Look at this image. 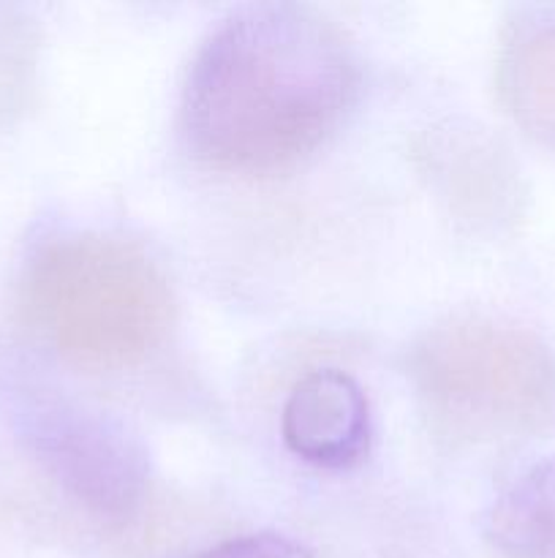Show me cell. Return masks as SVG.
Here are the masks:
<instances>
[{"label":"cell","instance_id":"obj_1","mask_svg":"<svg viewBox=\"0 0 555 558\" xmlns=\"http://www.w3.org/2000/svg\"><path fill=\"white\" fill-rule=\"evenodd\" d=\"M354 93L351 44L324 14L294 3L243 5L190 63L185 140L218 172H281L332 134Z\"/></svg>","mask_w":555,"mask_h":558},{"label":"cell","instance_id":"obj_2","mask_svg":"<svg viewBox=\"0 0 555 558\" xmlns=\"http://www.w3.org/2000/svg\"><path fill=\"white\" fill-rule=\"evenodd\" d=\"M22 314L65 363L125 371L163 347L174 300L163 272L136 245L107 234H71L33 256Z\"/></svg>","mask_w":555,"mask_h":558},{"label":"cell","instance_id":"obj_3","mask_svg":"<svg viewBox=\"0 0 555 558\" xmlns=\"http://www.w3.org/2000/svg\"><path fill=\"white\" fill-rule=\"evenodd\" d=\"M430 428L452 445H504L555 420V357L536 336L493 319H452L408 357Z\"/></svg>","mask_w":555,"mask_h":558},{"label":"cell","instance_id":"obj_4","mask_svg":"<svg viewBox=\"0 0 555 558\" xmlns=\"http://www.w3.org/2000/svg\"><path fill=\"white\" fill-rule=\"evenodd\" d=\"M49 477L87 515L103 523L134 518L147 494V461L134 439L101 414L49 412L33 436Z\"/></svg>","mask_w":555,"mask_h":558},{"label":"cell","instance_id":"obj_5","mask_svg":"<svg viewBox=\"0 0 555 558\" xmlns=\"http://www.w3.org/2000/svg\"><path fill=\"white\" fill-rule=\"evenodd\" d=\"M419 172L457 221L477 232H498L522 210V183L509 153L471 125L446 123L422 134Z\"/></svg>","mask_w":555,"mask_h":558},{"label":"cell","instance_id":"obj_6","mask_svg":"<svg viewBox=\"0 0 555 558\" xmlns=\"http://www.w3.org/2000/svg\"><path fill=\"white\" fill-rule=\"evenodd\" d=\"M288 450L321 469L362 461L370 445L368 396L337 368L310 371L292 387L281 417Z\"/></svg>","mask_w":555,"mask_h":558},{"label":"cell","instance_id":"obj_7","mask_svg":"<svg viewBox=\"0 0 555 558\" xmlns=\"http://www.w3.org/2000/svg\"><path fill=\"white\" fill-rule=\"evenodd\" d=\"M484 537L509 558H555V458L528 469L493 501Z\"/></svg>","mask_w":555,"mask_h":558},{"label":"cell","instance_id":"obj_8","mask_svg":"<svg viewBox=\"0 0 555 558\" xmlns=\"http://www.w3.org/2000/svg\"><path fill=\"white\" fill-rule=\"evenodd\" d=\"M501 90L517 123L555 145V25L536 27L509 44L501 63Z\"/></svg>","mask_w":555,"mask_h":558},{"label":"cell","instance_id":"obj_9","mask_svg":"<svg viewBox=\"0 0 555 558\" xmlns=\"http://www.w3.org/2000/svg\"><path fill=\"white\" fill-rule=\"evenodd\" d=\"M36 85V33L22 20H0V123L27 107Z\"/></svg>","mask_w":555,"mask_h":558},{"label":"cell","instance_id":"obj_10","mask_svg":"<svg viewBox=\"0 0 555 558\" xmlns=\"http://www.w3.org/2000/svg\"><path fill=\"white\" fill-rule=\"evenodd\" d=\"M194 558H316L297 539H288L283 534L261 532L245 534V537L226 539L221 545L201 550Z\"/></svg>","mask_w":555,"mask_h":558}]
</instances>
